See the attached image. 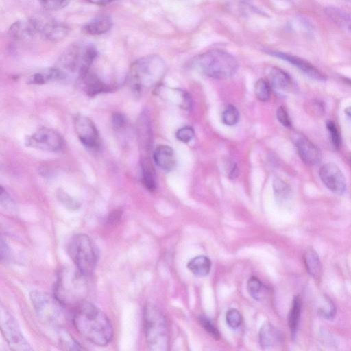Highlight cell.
Here are the masks:
<instances>
[{"label":"cell","instance_id":"8fae6325","mask_svg":"<svg viewBox=\"0 0 351 351\" xmlns=\"http://www.w3.org/2000/svg\"><path fill=\"white\" fill-rule=\"evenodd\" d=\"M74 128L78 138L87 149L94 151L99 149V134L90 118L81 114L77 115L74 118Z\"/></svg>","mask_w":351,"mask_h":351},{"label":"cell","instance_id":"7c38bea8","mask_svg":"<svg viewBox=\"0 0 351 351\" xmlns=\"http://www.w3.org/2000/svg\"><path fill=\"white\" fill-rule=\"evenodd\" d=\"M319 176L324 184L333 193L343 195L346 190V178L339 169L334 163H326L319 170Z\"/></svg>","mask_w":351,"mask_h":351},{"label":"cell","instance_id":"60d3db41","mask_svg":"<svg viewBox=\"0 0 351 351\" xmlns=\"http://www.w3.org/2000/svg\"><path fill=\"white\" fill-rule=\"evenodd\" d=\"M276 117L279 122L286 127H289L291 124L289 116L283 106H280L276 111Z\"/></svg>","mask_w":351,"mask_h":351},{"label":"cell","instance_id":"7a4b0ae2","mask_svg":"<svg viewBox=\"0 0 351 351\" xmlns=\"http://www.w3.org/2000/svg\"><path fill=\"white\" fill-rule=\"evenodd\" d=\"M166 73V65L159 56L148 55L136 60L131 66L128 81L134 93L141 95L159 84Z\"/></svg>","mask_w":351,"mask_h":351},{"label":"cell","instance_id":"2e32d148","mask_svg":"<svg viewBox=\"0 0 351 351\" xmlns=\"http://www.w3.org/2000/svg\"><path fill=\"white\" fill-rule=\"evenodd\" d=\"M158 94L163 99L176 104L183 109H189L191 107V98L189 94L181 89L171 88H158Z\"/></svg>","mask_w":351,"mask_h":351},{"label":"cell","instance_id":"d6a6232c","mask_svg":"<svg viewBox=\"0 0 351 351\" xmlns=\"http://www.w3.org/2000/svg\"><path fill=\"white\" fill-rule=\"evenodd\" d=\"M247 290L250 295L256 300H259L263 289L262 282L255 276H252L247 281Z\"/></svg>","mask_w":351,"mask_h":351},{"label":"cell","instance_id":"d4e9b609","mask_svg":"<svg viewBox=\"0 0 351 351\" xmlns=\"http://www.w3.org/2000/svg\"><path fill=\"white\" fill-rule=\"evenodd\" d=\"M86 91L89 96H95L100 93L108 90L109 88L97 76L87 73L82 78Z\"/></svg>","mask_w":351,"mask_h":351},{"label":"cell","instance_id":"f6af8a7d","mask_svg":"<svg viewBox=\"0 0 351 351\" xmlns=\"http://www.w3.org/2000/svg\"><path fill=\"white\" fill-rule=\"evenodd\" d=\"M345 112L348 117L351 119V106H348L345 109Z\"/></svg>","mask_w":351,"mask_h":351},{"label":"cell","instance_id":"5bb4252c","mask_svg":"<svg viewBox=\"0 0 351 351\" xmlns=\"http://www.w3.org/2000/svg\"><path fill=\"white\" fill-rule=\"evenodd\" d=\"M31 22L36 32L49 39L62 38L67 32L64 25L48 18L34 19Z\"/></svg>","mask_w":351,"mask_h":351},{"label":"cell","instance_id":"bcb514c9","mask_svg":"<svg viewBox=\"0 0 351 351\" xmlns=\"http://www.w3.org/2000/svg\"><path fill=\"white\" fill-rule=\"evenodd\" d=\"M344 1H346L349 2V3H351V0H344Z\"/></svg>","mask_w":351,"mask_h":351},{"label":"cell","instance_id":"4fadbf2b","mask_svg":"<svg viewBox=\"0 0 351 351\" xmlns=\"http://www.w3.org/2000/svg\"><path fill=\"white\" fill-rule=\"evenodd\" d=\"M271 54L289 62L316 80L324 81L326 80V76L321 71L308 61L298 56L280 51H272Z\"/></svg>","mask_w":351,"mask_h":351},{"label":"cell","instance_id":"30bf717a","mask_svg":"<svg viewBox=\"0 0 351 351\" xmlns=\"http://www.w3.org/2000/svg\"><path fill=\"white\" fill-rule=\"evenodd\" d=\"M27 146L43 151L57 152L62 149L64 141L56 130L43 127L25 140Z\"/></svg>","mask_w":351,"mask_h":351},{"label":"cell","instance_id":"e0dca14e","mask_svg":"<svg viewBox=\"0 0 351 351\" xmlns=\"http://www.w3.org/2000/svg\"><path fill=\"white\" fill-rule=\"evenodd\" d=\"M137 136L140 147L145 152L149 150L152 142L151 122L148 114L143 112L137 123Z\"/></svg>","mask_w":351,"mask_h":351},{"label":"cell","instance_id":"cb8c5ba5","mask_svg":"<svg viewBox=\"0 0 351 351\" xmlns=\"http://www.w3.org/2000/svg\"><path fill=\"white\" fill-rule=\"evenodd\" d=\"M65 77L58 68H50L32 75L28 80V83L43 84L51 80H64Z\"/></svg>","mask_w":351,"mask_h":351},{"label":"cell","instance_id":"9c48e42d","mask_svg":"<svg viewBox=\"0 0 351 351\" xmlns=\"http://www.w3.org/2000/svg\"><path fill=\"white\" fill-rule=\"evenodd\" d=\"M0 325L1 333L11 350L16 351L32 350L30 345L23 335L16 320L2 305L0 308Z\"/></svg>","mask_w":351,"mask_h":351},{"label":"cell","instance_id":"9a60e30c","mask_svg":"<svg viewBox=\"0 0 351 351\" xmlns=\"http://www.w3.org/2000/svg\"><path fill=\"white\" fill-rule=\"evenodd\" d=\"M296 148L300 158L308 165H316L322 158V154L319 148L307 138L298 139L296 143Z\"/></svg>","mask_w":351,"mask_h":351},{"label":"cell","instance_id":"277c9868","mask_svg":"<svg viewBox=\"0 0 351 351\" xmlns=\"http://www.w3.org/2000/svg\"><path fill=\"white\" fill-rule=\"evenodd\" d=\"M97 56V50L92 43L78 41L71 45L62 54L58 68L66 79L70 73L80 78L89 72Z\"/></svg>","mask_w":351,"mask_h":351},{"label":"cell","instance_id":"d590c367","mask_svg":"<svg viewBox=\"0 0 351 351\" xmlns=\"http://www.w3.org/2000/svg\"><path fill=\"white\" fill-rule=\"evenodd\" d=\"M48 10H58L66 6L71 0H38Z\"/></svg>","mask_w":351,"mask_h":351},{"label":"cell","instance_id":"f546056e","mask_svg":"<svg viewBox=\"0 0 351 351\" xmlns=\"http://www.w3.org/2000/svg\"><path fill=\"white\" fill-rule=\"evenodd\" d=\"M58 336L60 345L65 347L66 349L81 350L77 342H76L62 328H59Z\"/></svg>","mask_w":351,"mask_h":351},{"label":"cell","instance_id":"6da1fadb","mask_svg":"<svg viewBox=\"0 0 351 351\" xmlns=\"http://www.w3.org/2000/svg\"><path fill=\"white\" fill-rule=\"evenodd\" d=\"M72 320L77 332L95 345L105 346L113 337V327L110 319L91 302L84 301L79 304Z\"/></svg>","mask_w":351,"mask_h":351},{"label":"cell","instance_id":"ab89813d","mask_svg":"<svg viewBox=\"0 0 351 351\" xmlns=\"http://www.w3.org/2000/svg\"><path fill=\"white\" fill-rule=\"evenodd\" d=\"M1 262H9L11 261V258L12 257V253L11 252V249L6 243V241L3 239V237L1 238Z\"/></svg>","mask_w":351,"mask_h":351},{"label":"cell","instance_id":"e575fe53","mask_svg":"<svg viewBox=\"0 0 351 351\" xmlns=\"http://www.w3.org/2000/svg\"><path fill=\"white\" fill-rule=\"evenodd\" d=\"M226 319L228 325L232 328H238L242 323V316L240 312L234 308L227 311Z\"/></svg>","mask_w":351,"mask_h":351},{"label":"cell","instance_id":"1f68e13d","mask_svg":"<svg viewBox=\"0 0 351 351\" xmlns=\"http://www.w3.org/2000/svg\"><path fill=\"white\" fill-rule=\"evenodd\" d=\"M273 188L278 199L284 200L289 195V188L281 179L276 178L273 182Z\"/></svg>","mask_w":351,"mask_h":351},{"label":"cell","instance_id":"5b68a950","mask_svg":"<svg viewBox=\"0 0 351 351\" xmlns=\"http://www.w3.org/2000/svg\"><path fill=\"white\" fill-rule=\"evenodd\" d=\"M194 64L202 73L216 79L231 77L239 66L232 55L220 49L210 50L198 56Z\"/></svg>","mask_w":351,"mask_h":351},{"label":"cell","instance_id":"ffe728a7","mask_svg":"<svg viewBox=\"0 0 351 351\" xmlns=\"http://www.w3.org/2000/svg\"><path fill=\"white\" fill-rule=\"evenodd\" d=\"M260 343L263 348L268 349L279 345L282 337L278 330L269 323L264 324L259 332Z\"/></svg>","mask_w":351,"mask_h":351},{"label":"cell","instance_id":"7bdbcfd3","mask_svg":"<svg viewBox=\"0 0 351 351\" xmlns=\"http://www.w3.org/2000/svg\"><path fill=\"white\" fill-rule=\"evenodd\" d=\"M88 2L98 5H104L118 0H87Z\"/></svg>","mask_w":351,"mask_h":351},{"label":"cell","instance_id":"603a6c76","mask_svg":"<svg viewBox=\"0 0 351 351\" xmlns=\"http://www.w3.org/2000/svg\"><path fill=\"white\" fill-rule=\"evenodd\" d=\"M187 267L195 276L204 277L209 274L211 269V262L206 256H197L188 262Z\"/></svg>","mask_w":351,"mask_h":351},{"label":"cell","instance_id":"d6986e66","mask_svg":"<svg viewBox=\"0 0 351 351\" xmlns=\"http://www.w3.org/2000/svg\"><path fill=\"white\" fill-rule=\"evenodd\" d=\"M153 158L156 164L166 171H171L176 165V158L173 149L166 145H158L154 152Z\"/></svg>","mask_w":351,"mask_h":351},{"label":"cell","instance_id":"3957f363","mask_svg":"<svg viewBox=\"0 0 351 351\" xmlns=\"http://www.w3.org/2000/svg\"><path fill=\"white\" fill-rule=\"evenodd\" d=\"M86 277L77 269L62 267L53 285L54 297L64 306H77L85 301L88 294Z\"/></svg>","mask_w":351,"mask_h":351},{"label":"cell","instance_id":"4dcf8cb0","mask_svg":"<svg viewBox=\"0 0 351 351\" xmlns=\"http://www.w3.org/2000/svg\"><path fill=\"white\" fill-rule=\"evenodd\" d=\"M325 304L318 308V314L326 319H333L335 316L336 308L330 298L325 296Z\"/></svg>","mask_w":351,"mask_h":351},{"label":"cell","instance_id":"f35d334b","mask_svg":"<svg viewBox=\"0 0 351 351\" xmlns=\"http://www.w3.org/2000/svg\"><path fill=\"white\" fill-rule=\"evenodd\" d=\"M326 127L328 130L330 132L332 144L337 149H338L340 145V136L335 124L334 122L328 121L326 123Z\"/></svg>","mask_w":351,"mask_h":351},{"label":"cell","instance_id":"ac0fdd59","mask_svg":"<svg viewBox=\"0 0 351 351\" xmlns=\"http://www.w3.org/2000/svg\"><path fill=\"white\" fill-rule=\"evenodd\" d=\"M112 26V20L110 15L99 14L88 21L83 27V31L89 35L99 36L108 32Z\"/></svg>","mask_w":351,"mask_h":351},{"label":"cell","instance_id":"7dc6e473","mask_svg":"<svg viewBox=\"0 0 351 351\" xmlns=\"http://www.w3.org/2000/svg\"><path fill=\"white\" fill-rule=\"evenodd\" d=\"M350 162L351 163V155L350 156Z\"/></svg>","mask_w":351,"mask_h":351},{"label":"cell","instance_id":"ee69618b","mask_svg":"<svg viewBox=\"0 0 351 351\" xmlns=\"http://www.w3.org/2000/svg\"><path fill=\"white\" fill-rule=\"evenodd\" d=\"M343 27L348 28L351 31V14H349L347 18L346 19L343 25Z\"/></svg>","mask_w":351,"mask_h":351},{"label":"cell","instance_id":"4316f807","mask_svg":"<svg viewBox=\"0 0 351 351\" xmlns=\"http://www.w3.org/2000/svg\"><path fill=\"white\" fill-rule=\"evenodd\" d=\"M302 308L301 299L295 296L293 300L292 306L288 316L289 326L291 335L295 337L298 326Z\"/></svg>","mask_w":351,"mask_h":351},{"label":"cell","instance_id":"52a82bcc","mask_svg":"<svg viewBox=\"0 0 351 351\" xmlns=\"http://www.w3.org/2000/svg\"><path fill=\"white\" fill-rule=\"evenodd\" d=\"M29 298L37 317L43 324L62 328L66 322L64 306L54 295L35 290L30 293Z\"/></svg>","mask_w":351,"mask_h":351},{"label":"cell","instance_id":"836d02e7","mask_svg":"<svg viewBox=\"0 0 351 351\" xmlns=\"http://www.w3.org/2000/svg\"><path fill=\"white\" fill-rule=\"evenodd\" d=\"M56 195L59 201L66 208L75 210L80 207V204L71 197L64 190L60 189L56 193Z\"/></svg>","mask_w":351,"mask_h":351},{"label":"cell","instance_id":"ba28073f","mask_svg":"<svg viewBox=\"0 0 351 351\" xmlns=\"http://www.w3.org/2000/svg\"><path fill=\"white\" fill-rule=\"evenodd\" d=\"M67 250L75 268L86 276L91 275L97 265V255L88 235H74L69 243Z\"/></svg>","mask_w":351,"mask_h":351},{"label":"cell","instance_id":"484cf974","mask_svg":"<svg viewBox=\"0 0 351 351\" xmlns=\"http://www.w3.org/2000/svg\"><path fill=\"white\" fill-rule=\"evenodd\" d=\"M143 182L146 189L149 191H154L156 187L154 169L149 160L143 158L141 160Z\"/></svg>","mask_w":351,"mask_h":351},{"label":"cell","instance_id":"74e56055","mask_svg":"<svg viewBox=\"0 0 351 351\" xmlns=\"http://www.w3.org/2000/svg\"><path fill=\"white\" fill-rule=\"evenodd\" d=\"M199 319L201 325L210 335L216 339H219V332L217 328L209 319L204 316H200Z\"/></svg>","mask_w":351,"mask_h":351},{"label":"cell","instance_id":"f1b7e54d","mask_svg":"<svg viewBox=\"0 0 351 351\" xmlns=\"http://www.w3.org/2000/svg\"><path fill=\"white\" fill-rule=\"evenodd\" d=\"M239 119V112L237 108L232 105L228 104L224 108L221 114V121L226 125H234Z\"/></svg>","mask_w":351,"mask_h":351},{"label":"cell","instance_id":"83f0119b","mask_svg":"<svg viewBox=\"0 0 351 351\" xmlns=\"http://www.w3.org/2000/svg\"><path fill=\"white\" fill-rule=\"evenodd\" d=\"M271 87L268 80H258L254 85V94L256 98L261 101H267L271 96Z\"/></svg>","mask_w":351,"mask_h":351},{"label":"cell","instance_id":"8992f818","mask_svg":"<svg viewBox=\"0 0 351 351\" xmlns=\"http://www.w3.org/2000/svg\"><path fill=\"white\" fill-rule=\"evenodd\" d=\"M144 332L150 350L166 351L169 347V333L165 317L152 304H147L143 312Z\"/></svg>","mask_w":351,"mask_h":351},{"label":"cell","instance_id":"8d00e7d4","mask_svg":"<svg viewBox=\"0 0 351 351\" xmlns=\"http://www.w3.org/2000/svg\"><path fill=\"white\" fill-rule=\"evenodd\" d=\"M176 136L177 139L180 141L188 143L194 137L195 132L191 126H184L177 131Z\"/></svg>","mask_w":351,"mask_h":351},{"label":"cell","instance_id":"b9f144b4","mask_svg":"<svg viewBox=\"0 0 351 351\" xmlns=\"http://www.w3.org/2000/svg\"><path fill=\"white\" fill-rule=\"evenodd\" d=\"M112 122L114 128L117 130L123 129L127 124L125 116L119 112L114 113L112 117Z\"/></svg>","mask_w":351,"mask_h":351},{"label":"cell","instance_id":"44dd1931","mask_svg":"<svg viewBox=\"0 0 351 351\" xmlns=\"http://www.w3.org/2000/svg\"><path fill=\"white\" fill-rule=\"evenodd\" d=\"M268 81L271 86L280 90H287L292 85L291 78L289 74L277 67L271 69L268 75Z\"/></svg>","mask_w":351,"mask_h":351},{"label":"cell","instance_id":"7402d4cb","mask_svg":"<svg viewBox=\"0 0 351 351\" xmlns=\"http://www.w3.org/2000/svg\"><path fill=\"white\" fill-rule=\"evenodd\" d=\"M308 273L316 280L322 276V265L317 253L313 249L307 250L303 256Z\"/></svg>","mask_w":351,"mask_h":351}]
</instances>
